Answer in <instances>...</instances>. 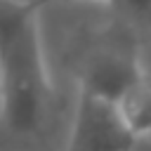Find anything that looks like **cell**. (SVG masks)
<instances>
[{
    "instance_id": "obj_2",
    "label": "cell",
    "mask_w": 151,
    "mask_h": 151,
    "mask_svg": "<svg viewBox=\"0 0 151 151\" xmlns=\"http://www.w3.org/2000/svg\"><path fill=\"white\" fill-rule=\"evenodd\" d=\"M137 139L118 104L78 90L66 151H132Z\"/></svg>"
},
{
    "instance_id": "obj_1",
    "label": "cell",
    "mask_w": 151,
    "mask_h": 151,
    "mask_svg": "<svg viewBox=\"0 0 151 151\" xmlns=\"http://www.w3.org/2000/svg\"><path fill=\"white\" fill-rule=\"evenodd\" d=\"M47 0H0V120L14 134L35 132L50 106L38 12Z\"/></svg>"
},
{
    "instance_id": "obj_3",
    "label": "cell",
    "mask_w": 151,
    "mask_h": 151,
    "mask_svg": "<svg viewBox=\"0 0 151 151\" xmlns=\"http://www.w3.org/2000/svg\"><path fill=\"white\" fill-rule=\"evenodd\" d=\"M146 80L139 59L127 50H101L92 54L83 68L78 90L123 104Z\"/></svg>"
},
{
    "instance_id": "obj_5",
    "label": "cell",
    "mask_w": 151,
    "mask_h": 151,
    "mask_svg": "<svg viewBox=\"0 0 151 151\" xmlns=\"http://www.w3.org/2000/svg\"><path fill=\"white\" fill-rule=\"evenodd\" d=\"M47 2H52V0H47ZM106 2H113V0H106Z\"/></svg>"
},
{
    "instance_id": "obj_4",
    "label": "cell",
    "mask_w": 151,
    "mask_h": 151,
    "mask_svg": "<svg viewBox=\"0 0 151 151\" xmlns=\"http://www.w3.org/2000/svg\"><path fill=\"white\" fill-rule=\"evenodd\" d=\"M116 5H120L130 17L137 19H151V0H113Z\"/></svg>"
}]
</instances>
